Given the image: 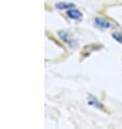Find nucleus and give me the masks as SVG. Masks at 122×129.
Returning <instances> with one entry per match:
<instances>
[{
    "instance_id": "1",
    "label": "nucleus",
    "mask_w": 122,
    "mask_h": 129,
    "mask_svg": "<svg viewBox=\"0 0 122 129\" xmlns=\"http://www.w3.org/2000/svg\"><path fill=\"white\" fill-rule=\"evenodd\" d=\"M95 26L98 27L99 29H107V28H109L110 24L107 22L106 20H103V19H95Z\"/></svg>"
},
{
    "instance_id": "2",
    "label": "nucleus",
    "mask_w": 122,
    "mask_h": 129,
    "mask_svg": "<svg viewBox=\"0 0 122 129\" xmlns=\"http://www.w3.org/2000/svg\"><path fill=\"white\" fill-rule=\"evenodd\" d=\"M68 16H69L70 19L78 20L81 17V12H79L78 10H69V11H68Z\"/></svg>"
},
{
    "instance_id": "3",
    "label": "nucleus",
    "mask_w": 122,
    "mask_h": 129,
    "mask_svg": "<svg viewBox=\"0 0 122 129\" xmlns=\"http://www.w3.org/2000/svg\"><path fill=\"white\" fill-rule=\"evenodd\" d=\"M89 96H90V99H91V100H89V104L94 105V106H96V107H98V109H103V105L100 104V103H99V102L97 101V100H96V99L94 98V96L91 95V94H90Z\"/></svg>"
},
{
    "instance_id": "4",
    "label": "nucleus",
    "mask_w": 122,
    "mask_h": 129,
    "mask_svg": "<svg viewBox=\"0 0 122 129\" xmlns=\"http://www.w3.org/2000/svg\"><path fill=\"white\" fill-rule=\"evenodd\" d=\"M74 5L71 3H57L56 8L57 9H67V8H73Z\"/></svg>"
},
{
    "instance_id": "5",
    "label": "nucleus",
    "mask_w": 122,
    "mask_h": 129,
    "mask_svg": "<svg viewBox=\"0 0 122 129\" xmlns=\"http://www.w3.org/2000/svg\"><path fill=\"white\" fill-rule=\"evenodd\" d=\"M112 37L116 39L118 42L122 44V33H114V34H112Z\"/></svg>"
}]
</instances>
